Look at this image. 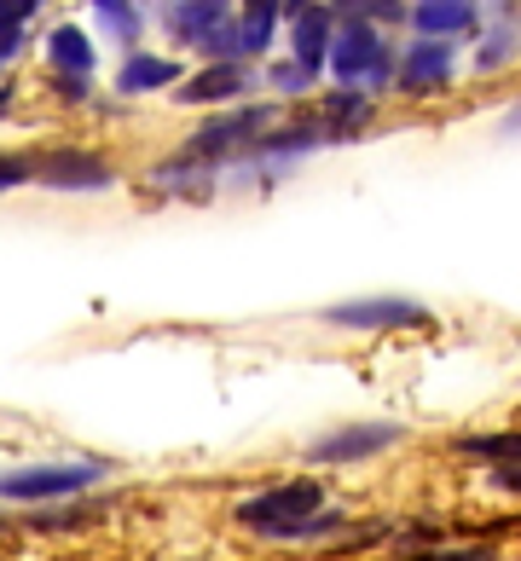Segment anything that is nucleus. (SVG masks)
Here are the masks:
<instances>
[{
    "mask_svg": "<svg viewBox=\"0 0 521 561\" xmlns=\"http://www.w3.org/2000/svg\"><path fill=\"white\" fill-rule=\"evenodd\" d=\"M330 70H337L342 81H360V76L383 81V76H388V53H383L377 30L360 24V18H348V30L330 41Z\"/></svg>",
    "mask_w": 521,
    "mask_h": 561,
    "instance_id": "0eeeda50",
    "label": "nucleus"
},
{
    "mask_svg": "<svg viewBox=\"0 0 521 561\" xmlns=\"http://www.w3.org/2000/svg\"><path fill=\"white\" fill-rule=\"evenodd\" d=\"M273 81H279V88H307L313 70L307 65H284V70H273Z\"/></svg>",
    "mask_w": 521,
    "mask_h": 561,
    "instance_id": "4be33fe9",
    "label": "nucleus"
},
{
    "mask_svg": "<svg viewBox=\"0 0 521 561\" xmlns=\"http://www.w3.org/2000/svg\"><path fill=\"white\" fill-rule=\"evenodd\" d=\"M24 180H30L24 157H0V192H7V185H24Z\"/></svg>",
    "mask_w": 521,
    "mask_h": 561,
    "instance_id": "412c9836",
    "label": "nucleus"
},
{
    "mask_svg": "<svg viewBox=\"0 0 521 561\" xmlns=\"http://www.w3.org/2000/svg\"><path fill=\"white\" fill-rule=\"evenodd\" d=\"M492 486H505V492H521V463H498V469H492Z\"/></svg>",
    "mask_w": 521,
    "mask_h": 561,
    "instance_id": "5701e85b",
    "label": "nucleus"
},
{
    "mask_svg": "<svg viewBox=\"0 0 521 561\" xmlns=\"http://www.w3.org/2000/svg\"><path fill=\"white\" fill-rule=\"evenodd\" d=\"M417 561H498V550L492 545H464V550H429Z\"/></svg>",
    "mask_w": 521,
    "mask_h": 561,
    "instance_id": "aec40b11",
    "label": "nucleus"
},
{
    "mask_svg": "<svg viewBox=\"0 0 521 561\" xmlns=\"http://www.w3.org/2000/svg\"><path fill=\"white\" fill-rule=\"evenodd\" d=\"M446 76H452V47L446 41H417V47L406 53V65H400V88L429 93V88H446Z\"/></svg>",
    "mask_w": 521,
    "mask_h": 561,
    "instance_id": "6e6552de",
    "label": "nucleus"
},
{
    "mask_svg": "<svg viewBox=\"0 0 521 561\" xmlns=\"http://www.w3.org/2000/svg\"><path fill=\"white\" fill-rule=\"evenodd\" d=\"M215 7H220V0H215Z\"/></svg>",
    "mask_w": 521,
    "mask_h": 561,
    "instance_id": "bb28decb",
    "label": "nucleus"
},
{
    "mask_svg": "<svg viewBox=\"0 0 521 561\" xmlns=\"http://www.w3.org/2000/svg\"><path fill=\"white\" fill-rule=\"evenodd\" d=\"M319 324H330V330H423L429 307L406 301V296H360V301L325 307Z\"/></svg>",
    "mask_w": 521,
    "mask_h": 561,
    "instance_id": "20e7f679",
    "label": "nucleus"
},
{
    "mask_svg": "<svg viewBox=\"0 0 521 561\" xmlns=\"http://www.w3.org/2000/svg\"><path fill=\"white\" fill-rule=\"evenodd\" d=\"M313 510H325V486L307 481V474H296V481H279V486H267L256 497H243L238 522L256 527L261 538H296Z\"/></svg>",
    "mask_w": 521,
    "mask_h": 561,
    "instance_id": "f257e3e1",
    "label": "nucleus"
},
{
    "mask_svg": "<svg viewBox=\"0 0 521 561\" xmlns=\"http://www.w3.org/2000/svg\"><path fill=\"white\" fill-rule=\"evenodd\" d=\"M284 7H290V12H302V7H313V0H284Z\"/></svg>",
    "mask_w": 521,
    "mask_h": 561,
    "instance_id": "393cba45",
    "label": "nucleus"
},
{
    "mask_svg": "<svg viewBox=\"0 0 521 561\" xmlns=\"http://www.w3.org/2000/svg\"><path fill=\"white\" fill-rule=\"evenodd\" d=\"M457 457H475V463H521V428L510 434H464L457 440Z\"/></svg>",
    "mask_w": 521,
    "mask_h": 561,
    "instance_id": "9b49d317",
    "label": "nucleus"
},
{
    "mask_svg": "<svg viewBox=\"0 0 521 561\" xmlns=\"http://www.w3.org/2000/svg\"><path fill=\"white\" fill-rule=\"evenodd\" d=\"M505 128H510V134H521V105L510 111V122H505Z\"/></svg>",
    "mask_w": 521,
    "mask_h": 561,
    "instance_id": "b1692460",
    "label": "nucleus"
},
{
    "mask_svg": "<svg viewBox=\"0 0 521 561\" xmlns=\"http://www.w3.org/2000/svg\"><path fill=\"white\" fill-rule=\"evenodd\" d=\"M47 53H53V65H58V70H76V76H88V70H93V47H88V35L70 30V24L47 35Z\"/></svg>",
    "mask_w": 521,
    "mask_h": 561,
    "instance_id": "4468645a",
    "label": "nucleus"
},
{
    "mask_svg": "<svg viewBox=\"0 0 521 561\" xmlns=\"http://www.w3.org/2000/svg\"><path fill=\"white\" fill-rule=\"evenodd\" d=\"M0 533H7V522H0Z\"/></svg>",
    "mask_w": 521,
    "mask_h": 561,
    "instance_id": "a878e982",
    "label": "nucleus"
},
{
    "mask_svg": "<svg viewBox=\"0 0 521 561\" xmlns=\"http://www.w3.org/2000/svg\"><path fill=\"white\" fill-rule=\"evenodd\" d=\"M249 88V70L243 65H215V70H203L192 76L180 88V105H220V99H238Z\"/></svg>",
    "mask_w": 521,
    "mask_h": 561,
    "instance_id": "1a4fd4ad",
    "label": "nucleus"
},
{
    "mask_svg": "<svg viewBox=\"0 0 521 561\" xmlns=\"http://www.w3.org/2000/svg\"><path fill=\"white\" fill-rule=\"evenodd\" d=\"M30 174L47 192H104L111 185V162L93 151H47L41 162H30Z\"/></svg>",
    "mask_w": 521,
    "mask_h": 561,
    "instance_id": "423d86ee",
    "label": "nucleus"
},
{
    "mask_svg": "<svg viewBox=\"0 0 521 561\" xmlns=\"http://www.w3.org/2000/svg\"><path fill=\"white\" fill-rule=\"evenodd\" d=\"M337 7L348 18H360V24H400V18H406L400 0H337Z\"/></svg>",
    "mask_w": 521,
    "mask_h": 561,
    "instance_id": "dca6fc26",
    "label": "nucleus"
},
{
    "mask_svg": "<svg viewBox=\"0 0 521 561\" xmlns=\"http://www.w3.org/2000/svg\"><path fill=\"white\" fill-rule=\"evenodd\" d=\"M267 134V111L261 105H243V111H226L215 122H203V128L192 134V145H185L180 162H208V157H233L243 151V145H256Z\"/></svg>",
    "mask_w": 521,
    "mask_h": 561,
    "instance_id": "39448f33",
    "label": "nucleus"
},
{
    "mask_svg": "<svg viewBox=\"0 0 521 561\" xmlns=\"http://www.w3.org/2000/svg\"><path fill=\"white\" fill-rule=\"evenodd\" d=\"M111 463L104 457H81V463H35V469H7L0 474V497L12 504H47V497H76L99 486Z\"/></svg>",
    "mask_w": 521,
    "mask_h": 561,
    "instance_id": "f03ea898",
    "label": "nucleus"
},
{
    "mask_svg": "<svg viewBox=\"0 0 521 561\" xmlns=\"http://www.w3.org/2000/svg\"><path fill=\"white\" fill-rule=\"evenodd\" d=\"M180 70H174V58H151V53H134L128 65H122L116 76V88L122 93H151V88H169Z\"/></svg>",
    "mask_w": 521,
    "mask_h": 561,
    "instance_id": "9d476101",
    "label": "nucleus"
},
{
    "mask_svg": "<svg viewBox=\"0 0 521 561\" xmlns=\"http://www.w3.org/2000/svg\"><path fill=\"white\" fill-rule=\"evenodd\" d=\"M411 18H417V24H423L429 35H452V30H464L475 12H469V0H423V7H417Z\"/></svg>",
    "mask_w": 521,
    "mask_h": 561,
    "instance_id": "2eb2a0df",
    "label": "nucleus"
},
{
    "mask_svg": "<svg viewBox=\"0 0 521 561\" xmlns=\"http://www.w3.org/2000/svg\"><path fill=\"white\" fill-rule=\"evenodd\" d=\"M279 7H284V0H249V7H243V24H238V53H267Z\"/></svg>",
    "mask_w": 521,
    "mask_h": 561,
    "instance_id": "ddd939ff",
    "label": "nucleus"
},
{
    "mask_svg": "<svg viewBox=\"0 0 521 561\" xmlns=\"http://www.w3.org/2000/svg\"><path fill=\"white\" fill-rule=\"evenodd\" d=\"M93 7L104 12V24H111L122 41H134V30H139V18H134V7L128 0H93Z\"/></svg>",
    "mask_w": 521,
    "mask_h": 561,
    "instance_id": "6ab92c4d",
    "label": "nucleus"
},
{
    "mask_svg": "<svg viewBox=\"0 0 521 561\" xmlns=\"http://www.w3.org/2000/svg\"><path fill=\"white\" fill-rule=\"evenodd\" d=\"M325 47H330V12L325 7H302L296 12V65H319L325 58Z\"/></svg>",
    "mask_w": 521,
    "mask_h": 561,
    "instance_id": "f8f14e48",
    "label": "nucleus"
},
{
    "mask_svg": "<svg viewBox=\"0 0 521 561\" xmlns=\"http://www.w3.org/2000/svg\"><path fill=\"white\" fill-rule=\"evenodd\" d=\"M406 428L400 423H342L319 434V440L307 446V463L319 469H348V463H371V457H383L388 446H400Z\"/></svg>",
    "mask_w": 521,
    "mask_h": 561,
    "instance_id": "7ed1b4c3",
    "label": "nucleus"
},
{
    "mask_svg": "<svg viewBox=\"0 0 521 561\" xmlns=\"http://www.w3.org/2000/svg\"><path fill=\"white\" fill-rule=\"evenodd\" d=\"M365 116H371V99H365V93H337V99H330V134L360 128Z\"/></svg>",
    "mask_w": 521,
    "mask_h": 561,
    "instance_id": "f3484780",
    "label": "nucleus"
},
{
    "mask_svg": "<svg viewBox=\"0 0 521 561\" xmlns=\"http://www.w3.org/2000/svg\"><path fill=\"white\" fill-rule=\"evenodd\" d=\"M35 0H0V53H12V35L30 24Z\"/></svg>",
    "mask_w": 521,
    "mask_h": 561,
    "instance_id": "a211bd4d",
    "label": "nucleus"
}]
</instances>
